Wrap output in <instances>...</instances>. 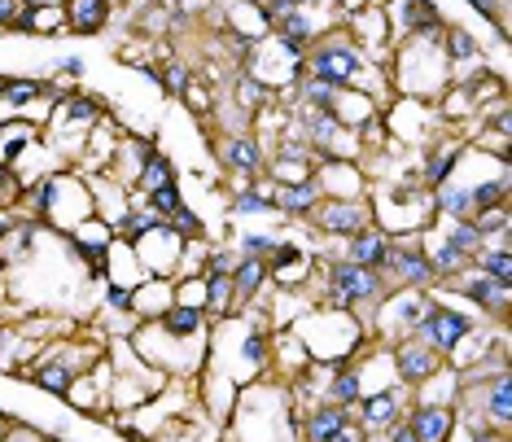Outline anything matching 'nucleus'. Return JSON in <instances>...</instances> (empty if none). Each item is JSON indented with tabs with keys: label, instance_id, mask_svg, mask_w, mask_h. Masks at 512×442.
<instances>
[{
	"label": "nucleus",
	"instance_id": "obj_1",
	"mask_svg": "<svg viewBox=\"0 0 512 442\" xmlns=\"http://www.w3.org/2000/svg\"><path fill=\"white\" fill-rule=\"evenodd\" d=\"M228 442H302L294 386L285 377H259L241 386L228 412Z\"/></svg>",
	"mask_w": 512,
	"mask_h": 442
},
{
	"label": "nucleus",
	"instance_id": "obj_2",
	"mask_svg": "<svg viewBox=\"0 0 512 442\" xmlns=\"http://www.w3.org/2000/svg\"><path fill=\"white\" fill-rule=\"evenodd\" d=\"M386 79L399 97L416 101H442V92L451 88V62L442 49V31H421V36H403L394 40Z\"/></svg>",
	"mask_w": 512,
	"mask_h": 442
},
{
	"label": "nucleus",
	"instance_id": "obj_3",
	"mask_svg": "<svg viewBox=\"0 0 512 442\" xmlns=\"http://www.w3.org/2000/svg\"><path fill=\"white\" fill-rule=\"evenodd\" d=\"M302 75L320 79V84L329 88H359V92H372V97L381 101V110H386V71L381 66H372L364 53H359V44L346 36L342 27L324 31V36L311 44L307 57H302Z\"/></svg>",
	"mask_w": 512,
	"mask_h": 442
},
{
	"label": "nucleus",
	"instance_id": "obj_4",
	"mask_svg": "<svg viewBox=\"0 0 512 442\" xmlns=\"http://www.w3.org/2000/svg\"><path fill=\"white\" fill-rule=\"evenodd\" d=\"M289 333L302 342V351L311 355V364H342V359H355L359 351H364L368 329L351 316V311L311 302V307L289 324Z\"/></svg>",
	"mask_w": 512,
	"mask_h": 442
},
{
	"label": "nucleus",
	"instance_id": "obj_5",
	"mask_svg": "<svg viewBox=\"0 0 512 442\" xmlns=\"http://www.w3.org/2000/svg\"><path fill=\"white\" fill-rule=\"evenodd\" d=\"M22 206H27L31 219H40L44 228H57L62 237L84 224L88 215H97L88 180L71 176V171H49V176H40L36 184H27V189H22Z\"/></svg>",
	"mask_w": 512,
	"mask_h": 442
},
{
	"label": "nucleus",
	"instance_id": "obj_6",
	"mask_svg": "<svg viewBox=\"0 0 512 442\" xmlns=\"http://www.w3.org/2000/svg\"><path fill=\"white\" fill-rule=\"evenodd\" d=\"M386 289L390 285L381 281V272H372V267H359L351 259H329L324 263L320 302L324 307H337V311H351L359 324H368L377 302L386 298Z\"/></svg>",
	"mask_w": 512,
	"mask_h": 442
},
{
	"label": "nucleus",
	"instance_id": "obj_7",
	"mask_svg": "<svg viewBox=\"0 0 512 442\" xmlns=\"http://www.w3.org/2000/svg\"><path fill=\"white\" fill-rule=\"evenodd\" d=\"M368 206H372V219H377V228L390 232V237H412V228L425 232V228H434V219H438L434 215V193L421 189L416 180L386 184L381 193L368 197Z\"/></svg>",
	"mask_w": 512,
	"mask_h": 442
},
{
	"label": "nucleus",
	"instance_id": "obj_8",
	"mask_svg": "<svg viewBox=\"0 0 512 442\" xmlns=\"http://www.w3.org/2000/svg\"><path fill=\"white\" fill-rule=\"evenodd\" d=\"M381 119H386L390 141H399V145H434L447 132V119L438 114L434 101H416V97H394L381 110Z\"/></svg>",
	"mask_w": 512,
	"mask_h": 442
},
{
	"label": "nucleus",
	"instance_id": "obj_9",
	"mask_svg": "<svg viewBox=\"0 0 512 442\" xmlns=\"http://www.w3.org/2000/svg\"><path fill=\"white\" fill-rule=\"evenodd\" d=\"M429 298L425 289H386V298L377 302V311H372V333L381 337L386 346H394L399 337H412L416 333V324L425 320V311H429Z\"/></svg>",
	"mask_w": 512,
	"mask_h": 442
},
{
	"label": "nucleus",
	"instance_id": "obj_10",
	"mask_svg": "<svg viewBox=\"0 0 512 442\" xmlns=\"http://www.w3.org/2000/svg\"><path fill=\"white\" fill-rule=\"evenodd\" d=\"M92 364H97V346H92V342H66V346H53V351H44L27 377L36 381L40 390H49V394H57V399H66V390L75 386V377H79V372H88Z\"/></svg>",
	"mask_w": 512,
	"mask_h": 442
},
{
	"label": "nucleus",
	"instance_id": "obj_11",
	"mask_svg": "<svg viewBox=\"0 0 512 442\" xmlns=\"http://www.w3.org/2000/svg\"><path fill=\"white\" fill-rule=\"evenodd\" d=\"M421 237H425V232L394 237L390 259H386V267H381V281H386L390 289H429V285H438L434 267H429V259H425Z\"/></svg>",
	"mask_w": 512,
	"mask_h": 442
},
{
	"label": "nucleus",
	"instance_id": "obj_12",
	"mask_svg": "<svg viewBox=\"0 0 512 442\" xmlns=\"http://www.w3.org/2000/svg\"><path fill=\"white\" fill-rule=\"evenodd\" d=\"M407 394H412V390H407L403 381L359 394V403L351 407V421L364 429V434H381V429H390L394 421H403V412H407Z\"/></svg>",
	"mask_w": 512,
	"mask_h": 442
},
{
	"label": "nucleus",
	"instance_id": "obj_13",
	"mask_svg": "<svg viewBox=\"0 0 512 442\" xmlns=\"http://www.w3.org/2000/svg\"><path fill=\"white\" fill-rule=\"evenodd\" d=\"M473 329H477L473 316H464V311H456V307H447V302L434 298V302H429V311H425V320L416 324V337H421V342H429L442 359H447Z\"/></svg>",
	"mask_w": 512,
	"mask_h": 442
},
{
	"label": "nucleus",
	"instance_id": "obj_14",
	"mask_svg": "<svg viewBox=\"0 0 512 442\" xmlns=\"http://www.w3.org/2000/svg\"><path fill=\"white\" fill-rule=\"evenodd\" d=\"M307 224L316 228L320 237L342 241V237H351V232L372 224V206H368V197H359V202H337V197H324L316 211L307 215Z\"/></svg>",
	"mask_w": 512,
	"mask_h": 442
},
{
	"label": "nucleus",
	"instance_id": "obj_15",
	"mask_svg": "<svg viewBox=\"0 0 512 442\" xmlns=\"http://www.w3.org/2000/svg\"><path fill=\"white\" fill-rule=\"evenodd\" d=\"M442 364H447V359H442L429 342H421L416 333L412 337H399V342L390 346V368H394V377H399L407 390H416L421 381H429Z\"/></svg>",
	"mask_w": 512,
	"mask_h": 442
},
{
	"label": "nucleus",
	"instance_id": "obj_16",
	"mask_svg": "<svg viewBox=\"0 0 512 442\" xmlns=\"http://www.w3.org/2000/svg\"><path fill=\"white\" fill-rule=\"evenodd\" d=\"M311 180L320 184L324 197H337V202H359V197H368V171L359 167V158H324V162H316Z\"/></svg>",
	"mask_w": 512,
	"mask_h": 442
},
{
	"label": "nucleus",
	"instance_id": "obj_17",
	"mask_svg": "<svg viewBox=\"0 0 512 442\" xmlns=\"http://www.w3.org/2000/svg\"><path fill=\"white\" fill-rule=\"evenodd\" d=\"M456 294H464L473 302V307H482V316H495L499 329H508V311H512V285H495L491 276H482L477 267H464V272L456 276Z\"/></svg>",
	"mask_w": 512,
	"mask_h": 442
},
{
	"label": "nucleus",
	"instance_id": "obj_18",
	"mask_svg": "<svg viewBox=\"0 0 512 442\" xmlns=\"http://www.w3.org/2000/svg\"><path fill=\"white\" fill-rule=\"evenodd\" d=\"M219 162L237 176V184H250L254 176H263L267 167V149L254 141L250 132H228L224 141H219Z\"/></svg>",
	"mask_w": 512,
	"mask_h": 442
},
{
	"label": "nucleus",
	"instance_id": "obj_19",
	"mask_svg": "<svg viewBox=\"0 0 512 442\" xmlns=\"http://www.w3.org/2000/svg\"><path fill=\"white\" fill-rule=\"evenodd\" d=\"M381 9H386V18H390L394 40H403V36H421V31H442V27H447L434 0H390V5H381Z\"/></svg>",
	"mask_w": 512,
	"mask_h": 442
},
{
	"label": "nucleus",
	"instance_id": "obj_20",
	"mask_svg": "<svg viewBox=\"0 0 512 442\" xmlns=\"http://www.w3.org/2000/svg\"><path fill=\"white\" fill-rule=\"evenodd\" d=\"M136 254H141V263H145V272H149V276H171V281H176V267H180L184 241H180L167 224H162V228L149 232V237L136 241Z\"/></svg>",
	"mask_w": 512,
	"mask_h": 442
},
{
	"label": "nucleus",
	"instance_id": "obj_21",
	"mask_svg": "<svg viewBox=\"0 0 512 442\" xmlns=\"http://www.w3.org/2000/svg\"><path fill=\"white\" fill-rule=\"evenodd\" d=\"M447 136V132H442ZM438 141L425 149V162H421V171H416V180H421V189L434 193L438 184H447L451 176H456V167H460V158H464V149H469V141L464 136H451V141Z\"/></svg>",
	"mask_w": 512,
	"mask_h": 442
},
{
	"label": "nucleus",
	"instance_id": "obj_22",
	"mask_svg": "<svg viewBox=\"0 0 512 442\" xmlns=\"http://www.w3.org/2000/svg\"><path fill=\"white\" fill-rule=\"evenodd\" d=\"M403 425L416 434V442H451V434H456V407H442V403H407Z\"/></svg>",
	"mask_w": 512,
	"mask_h": 442
},
{
	"label": "nucleus",
	"instance_id": "obj_23",
	"mask_svg": "<svg viewBox=\"0 0 512 442\" xmlns=\"http://www.w3.org/2000/svg\"><path fill=\"white\" fill-rule=\"evenodd\" d=\"M158 149L154 136H119V145H114V154H110V167H106V176L114 184H123V189H132L136 176H141V167L149 162V154Z\"/></svg>",
	"mask_w": 512,
	"mask_h": 442
},
{
	"label": "nucleus",
	"instance_id": "obj_24",
	"mask_svg": "<svg viewBox=\"0 0 512 442\" xmlns=\"http://www.w3.org/2000/svg\"><path fill=\"white\" fill-rule=\"evenodd\" d=\"M390 246H394V237L390 232H381L377 224H368V228H359L351 232V237H342V259H351L359 267H372V272H381L390 259Z\"/></svg>",
	"mask_w": 512,
	"mask_h": 442
},
{
	"label": "nucleus",
	"instance_id": "obj_25",
	"mask_svg": "<svg viewBox=\"0 0 512 442\" xmlns=\"http://www.w3.org/2000/svg\"><path fill=\"white\" fill-rule=\"evenodd\" d=\"M342 425H351V407H337V403L298 407V438L302 442H329Z\"/></svg>",
	"mask_w": 512,
	"mask_h": 442
},
{
	"label": "nucleus",
	"instance_id": "obj_26",
	"mask_svg": "<svg viewBox=\"0 0 512 442\" xmlns=\"http://www.w3.org/2000/svg\"><path fill=\"white\" fill-rule=\"evenodd\" d=\"M320 202H324V193H320L316 180L272 184V206H276V215H285V219H307Z\"/></svg>",
	"mask_w": 512,
	"mask_h": 442
},
{
	"label": "nucleus",
	"instance_id": "obj_27",
	"mask_svg": "<svg viewBox=\"0 0 512 442\" xmlns=\"http://www.w3.org/2000/svg\"><path fill=\"white\" fill-rule=\"evenodd\" d=\"M442 49H447V62H451V79H464L473 71H482V44L473 40V31L464 27H442Z\"/></svg>",
	"mask_w": 512,
	"mask_h": 442
},
{
	"label": "nucleus",
	"instance_id": "obj_28",
	"mask_svg": "<svg viewBox=\"0 0 512 442\" xmlns=\"http://www.w3.org/2000/svg\"><path fill=\"white\" fill-rule=\"evenodd\" d=\"M171 302H176V281H171V276H149V281L132 289V316L149 324V320H158Z\"/></svg>",
	"mask_w": 512,
	"mask_h": 442
},
{
	"label": "nucleus",
	"instance_id": "obj_29",
	"mask_svg": "<svg viewBox=\"0 0 512 442\" xmlns=\"http://www.w3.org/2000/svg\"><path fill=\"white\" fill-rule=\"evenodd\" d=\"M62 9H66V31L71 36H97L114 18V0H66Z\"/></svg>",
	"mask_w": 512,
	"mask_h": 442
},
{
	"label": "nucleus",
	"instance_id": "obj_30",
	"mask_svg": "<svg viewBox=\"0 0 512 442\" xmlns=\"http://www.w3.org/2000/svg\"><path fill=\"white\" fill-rule=\"evenodd\" d=\"M421 246H425V259H429V267H434V276L442 285L447 281H456V276L464 272V267H469V259H464V254L451 246L447 237H442L438 228H425V237H421Z\"/></svg>",
	"mask_w": 512,
	"mask_h": 442
},
{
	"label": "nucleus",
	"instance_id": "obj_31",
	"mask_svg": "<svg viewBox=\"0 0 512 442\" xmlns=\"http://www.w3.org/2000/svg\"><path fill=\"white\" fill-rule=\"evenodd\" d=\"M106 281L110 285H127V289H136L141 281H149V272H145V263H141V254H136V246H127V241L114 237L110 259H106Z\"/></svg>",
	"mask_w": 512,
	"mask_h": 442
},
{
	"label": "nucleus",
	"instance_id": "obj_32",
	"mask_svg": "<svg viewBox=\"0 0 512 442\" xmlns=\"http://www.w3.org/2000/svg\"><path fill=\"white\" fill-rule=\"evenodd\" d=\"M263 285H267V263L237 254V267H232V298H237V311L250 307V302H259Z\"/></svg>",
	"mask_w": 512,
	"mask_h": 442
},
{
	"label": "nucleus",
	"instance_id": "obj_33",
	"mask_svg": "<svg viewBox=\"0 0 512 442\" xmlns=\"http://www.w3.org/2000/svg\"><path fill=\"white\" fill-rule=\"evenodd\" d=\"M40 237H44V224H40V219H31V215H27V219H18V215H14V228H9V232H5V241H0V259L14 267L18 259L36 254Z\"/></svg>",
	"mask_w": 512,
	"mask_h": 442
},
{
	"label": "nucleus",
	"instance_id": "obj_34",
	"mask_svg": "<svg viewBox=\"0 0 512 442\" xmlns=\"http://www.w3.org/2000/svg\"><path fill=\"white\" fill-rule=\"evenodd\" d=\"M460 390H464V381H460V372L451 368V364H442L434 377L421 381L412 394H416V403H442V407H456L460 403Z\"/></svg>",
	"mask_w": 512,
	"mask_h": 442
},
{
	"label": "nucleus",
	"instance_id": "obj_35",
	"mask_svg": "<svg viewBox=\"0 0 512 442\" xmlns=\"http://www.w3.org/2000/svg\"><path fill=\"white\" fill-rule=\"evenodd\" d=\"M158 324H162V333H171V337H206L211 333V316H206L202 307H180V302H171V307L158 316Z\"/></svg>",
	"mask_w": 512,
	"mask_h": 442
},
{
	"label": "nucleus",
	"instance_id": "obj_36",
	"mask_svg": "<svg viewBox=\"0 0 512 442\" xmlns=\"http://www.w3.org/2000/svg\"><path fill=\"white\" fill-rule=\"evenodd\" d=\"M110 399V372L97 381V368H88V372H79L75 377V386L66 390V403L79 407V412H101Z\"/></svg>",
	"mask_w": 512,
	"mask_h": 442
},
{
	"label": "nucleus",
	"instance_id": "obj_37",
	"mask_svg": "<svg viewBox=\"0 0 512 442\" xmlns=\"http://www.w3.org/2000/svg\"><path fill=\"white\" fill-rule=\"evenodd\" d=\"M377 110H381V101L372 97V92H359V88H337V97H333V114L351 127V132Z\"/></svg>",
	"mask_w": 512,
	"mask_h": 442
},
{
	"label": "nucleus",
	"instance_id": "obj_38",
	"mask_svg": "<svg viewBox=\"0 0 512 442\" xmlns=\"http://www.w3.org/2000/svg\"><path fill=\"white\" fill-rule=\"evenodd\" d=\"M228 211L232 215H241V219H250V215H272L276 206H272V184H237L228 197Z\"/></svg>",
	"mask_w": 512,
	"mask_h": 442
},
{
	"label": "nucleus",
	"instance_id": "obj_39",
	"mask_svg": "<svg viewBox=\"0 0 512 442\" xmlns=\"http://www.w3.org/2000/svg\"><path fill=\"white\" fill-rule=\"evenodd\" d=\"M434 228H438L442 237H447L451 246H456V250L464 254V259H469V263H473L482 250H486V237H482V232H477L473 219H434Z\"/></svg>",
	"mask_w": 512,
	"mask_h": 442
},
{
	"label": "nucleus",
	"instance_id": "obj_40",
	"mask_svg": "<svg viewBox=\"0 0 512 442\" xmlns=\"http://www.w3.org/2000/svg\"><path fill=\"white\" fill-rule=\"evenodd\" d=\"M434 215L438 219H469V189L460 180H447L434 189Z\"/></svg>",
	"mask_w": 512,
	"mask_h": 442
},
{
	"label": "nucleus",
	"instance_id": "obj_41",
	"mask_svg": "<svg viewBox=\"0 0 512 442\" xmlns=\"http://www.w3.org/2000/svg\"><path fill=\"white\" fill-rule=\"evenodd\" d=\"M232 97H237V106L246 110V114H263L276 101V92L267 88V84H259L254 75H237V84H232Z\"/></svg>",
	"mask_w": 512,
	"mask_h": 442
},
{
	"label": "nucleus",
	"instance_id": "obj_42",
	"mask_svg": "<svg viewBox=\"0 0 512 442\" xmlns=\"http://www.w3.org/2000/svg\"><path fill=\"white\" fill-rule=\"evenodd\" d=\"M206 281V316L224 320L237 311V298H232V276H202Z\"/></svg>",
	"mask_w": 512,
	"mask_h": 442
},
{
	"label": "nucleus",
	"instance_id": "obj_43",
	"mask_svg": "<svg viewBox=\"0 0 512 442\" xmlns=\"http://www.w3.org/2000/svg\"><path fill=\"white\" fill-rule=\"evenodd\" d=\"M0 101H5L9 110H27V106H36V101H49V84H44V79H9Z\"/></svg>",
	"mask_w": 512,
	"mask_h": 442
},
{
	"label": "nucleus",
	"instance_id": "obj_44",
	"mask_svg": "<svg viewBox=\"0 0 512 442\" xmlns=\"http://www.w3.org/2000/svg\"><path fill=\"white\" fill-rule=\"evenodd\" d=\"M469 267H477L482 276H491L495 285H512V250H491L486 246Z\"/></svg>",
	"mask_w": 512,
	"mask_h": 442
},
{
	"label": "nucleus",
	"instance_id": "obj_45",
	"mask_svg": "<svg viewBox=\"0 0 512 442\" xmlns=\"http://www.w3.org/2000/svg\"><path fill=\"white\" fill-rule=\"evenodd\" d=\"M276 232H241L237 241H232V250L237 254H246V259H267V254L276 250Z\"/></svg>",
	"mask_w": 512,
	"mask_h": 442
},
{
	"label": "nucleus",
	"instance_id": "obj_46",
	"mask_svg": "<svg viewBox=\"0 0 512 442\" xmlns=\"http://www.w3.org/2000/svg\"><path fill=\"white\" fill-rule=\"evenodd\" d=\"M66 31V9L62 5H31V36H49Z\"/></svg>",
	"mask_w": 512,
	"mask_h": 442
},
{
	"label": "nucleus",
	"instance_id": "obj_47",
	"mask_svg": "<svg viewBox=\"0 0 512 442\" xmlns=\"http://www.w3.org/2000/svg\"><path fill=\"white\" fill-rule=\"evenodd\" d=\"M145 206L154 215H162V219H171L184 206V197H180V184L171 180V184H162V189H154V193H145Z\"/></svg>",
	"mask_w": 512,
	"mask_h": 442
},
{
	"label": "nucleus",
	"instance_id": "obj_48",
	"mask_svg": "<svg viewBox=\"0 0 512 442\" xmlns=\"http://www.w3.org/2000/svg\"><path fill=\"white\" fill-rule=\"evenodd\" d=\"M193 84V71L184 62H176V57H167V66H162V75H158V88L162 92H171V97H180L184 88Z\"/></svg>",
	"mask_w": 512,
	"mask_h": 442
},
{
	"label": "nucleus",
	"instance_id": "obj_49",
	"mask_svg": "<svg viewBox=\"0 0 512 442\" xmlns=\"http://www.w3.org/2000/svg\"><path fill=\"white\" fill-rule=\"evenodd\" d=\"M167 228L176 232L180 241H197V237H202V219H197V211H193V206H180V211L167 219Z\"/></svg>",
	"mask_w": 512,
	"mask_h": 442
},
{
	"label": "nucleus",
	"instance_id": "obj_50",
	"mask_svg": "<svg viewBox=\"0 0 512 442\" xmlns=\"http://www.w3.org/2000/svg\"><path fill=\"white\" fill-rule=\"evenodd\" d=\"M176 302L180 307H202L206 311V281L202 276H180L176 281Z\"/></svg>",
	"mask_w": 512,
	"mask_h": 442
},
{
	"label": "nucleus",
	"instance_id": "obj_51",
	"mask_svg": "<svg viewBox=\"0 0 512 442\" xmlns=\"http://www.w3.org/2000/svg\"><path fill=\"white\" fill-rule=\"evenodd\" d=\"M469 5H473L482 18L495 22V36H499V40L508 36V0H469Z\"/></svg>",
	"mask_w": 512,
	"mask_h": 442
},
{
	"label": "nucleus",
	"instance_id": "obj_52",
	"mask_svg": "<svg viewBox=\"0 0 512 442\" xmlns=\"http://www.w3.org/2000/svg\"><path fill=\"white\" fill-rule=\"evenodd\" d=\"M22 189H27V184H22L18 171H14V167H0V211L18 206V202H22Z\"/></svg>",
	"mask_w": 512,
	"mask_h": 442
},
{
	"label": "nucleus",
	"instance_id": "obj_53",
	"mask_svg": "<svg viewBox=\"0 0 512 442\" xmlns=\"http://www.w3.org/2000/svg\"><path fill=\"white\" fill-rule=\"evenodd\" d=\"M180 101H184V106H189L193 114H211V110H215V97H211V88H206V84H197V79H193V84L180 92Z\"/></svg>",
	"mask_w": 512,
	"mask_h": 442
},
{
	"label": "nucleus",
	"instance_id": "obj_54",
	"mask_svg": "<svg viewBox=\"0 0 512 442\" xmlns=\"http://www.w3.org/2000/svg\"><path fill=\"white\" fill-rule=\"evenodd\" d=\"M106 311H114V316H132V289L106 281Z\"/></svg>",
	"mask_w": 512,
	"mask_h": 442
},
{
	"label": "nucleus",
	"instance_id": "obj_55",
	"mask_svg": "<svg viewBox=\"0 0 512 442\" xmlns=\"http://www.w3.org/2000/svg\"><path fill=\"white\" fill-rule=\"evenodd\" d=\"M84 71H88V62L84 57H62V62H57V75H66V79H84Z\"/></svg>",
	"mask_w": 512,
	"mask_h": 442
},
{
	"label": "nucleus",
	"instance_id": "obj_56",
	"mask_svg": "<svg viewBox=\"0 0 512 442\" xmlns=\"http://www.w3.org/2000/svg\"><path fill=\"white\" fill-rule=\"evenodd\" d=\"M22 5H27V0H0V31L14 27V18L22 14Z\"/></svg>",
	"mask_w": 512,
	"mask_h": 442
},
{
	"label": "nucleus",
	"instance_id": "obj_57",
	"mask_svg": "<svg viewBox=\"0 0 512 442\" xmlns=\"http://www.w3.org/2000/svg\"><path fill=\"white\" fill-rule=\"evenodd\" d=\"M40 438H44V434H40L36 425H18V421H14V429H9L5 442H40Z\"/></svg>",
	"mask_w": 512,
	"mask_h": 442
},
{
	"label": "nucleus",
	"instance_id": "obj_58",
	"mask_svg": "<svg viewBox=\"0 0 512 442\" xmlns=\"http://www.w3.org/2000/svg\"><path fill=\"white\" fill-rule=\"evenodd\" d=\"M329 442H368V434H364V429H359V425L351 421V425H342V429H337V434H333Z\"/></svg>",
	"mask_w": 512,
	"mask_h": 442
},
{
	"label": "nucleus",
	"instance_id": "obj_59",
	"mask_svg": "<svg viewBox=\"0 0 512 442\" xmlns=\"http://www.w3.org/2000/svg\"><path fill=\"white\" fill-rule=\"evenodd\" d=\"M9 31H18V36H31V0L22 5V14L14 18V27H9Z\"/></svg>",
	"mask_w": 512,
	"mask_h": 442
},
{
	"label": "nucleus",
	"instance_id": "obj_60",
	"mask_svg": "<svg viewBox=\"0 0 512 442\" xmlns=\"http://www.w3.org/2000/svg\"><path fill=\"white\" fill-rule=\"evenodd\" d=\"M9 429H14V421H9V416H5V412H0V442H5V438H9Z\"/></svg>",
	"mask_w": 512,
	"mask_h": 442
},
{
	"label": "nucleus",
	"instance_id": "obj_61",
	"mask_svg": "<svg viewBox=\"0 0 512 442\" xmlns=\"http://www.w3.org/2000/svg\"><path fill=\"white\" fill-rule=\"evenodd\" d=\"M9 79H14V75H0V97H5V88H9Z\"/></svg>",
	"mask_w": 512,
	"mask_h": 442
},
{
	"label": "nucleus",
	"instance_id": "obj_62",
	"mask_svg": "<svg viewBox=\"0 0 512 442\" xmlns=\"http://www.w3.org/2000/svg\"><path fill=\"white\" fill-rule=\"evenodd\" d=\"M40 442H66V438H57V434H44Z\"/></svg>",
	"mask_w": 512,
	"mask_h": 442
}]
</instances>
